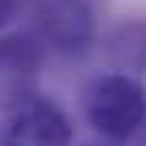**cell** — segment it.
<instances>
[{"label":"cell","mask_w":146,"mask_h":146,"mask_svg":"<svg viewBox=\"0 0 146 146\" xmlns=\"http://www.w3.org/2000/svg\"><path fill=\"white\" fill-rule=\"evenodd\" d=\"M82 109L102 139L126 143L146 126V88L136 82V75L102 72L85 85Z\"/></svg>","instance_id":"1"},{"label":"cell","mask_w":146,"mask_h":146,"mask_svg":"<svg viewBox=\"0 0 146 146\" xmlns=\"http://www.w3.org/2000/svg\"><path fill=\"white\" fill-rule=\"evenodd\" d=\"M3 146H72V122L54 99L24 88L7 106Z\"/></svg>","instance_id":"2"},{"label":"cell","mask_w":146,"mask_h":146,"mask_svg":"<svg viewBox=\"0 0 146 146\" xmlns=\"http://www.w3.org/2000/svg\"><path fill=\"white\" fill-rule=\"evenodd\" d=\"M34 24L44 48L78 58L95 41V14L88 0H37L34 3Z\"/></svg>","instance_id":"3"},{"label":"cell","mask_w":146,"mask_h":146,"mask_svg":"<svg viewBox=\"0 0 146 146\" xmlns=\"http://www.w3.org/2000/svg\"><path fill=\"white\" fill-rule=\"evenodd\" d=\"M106 54L115 65V72L146 75V17L115 24L106 37Z\"/></svg>","instance_id":"4"},{"label":"cell","mask_w":146,"mask_h":146,"mask_svg":"<svg viewBox=\"0 0 146 146\" xmlns=\"http://www.w3.org/2000/svg\"><path fill=\"white\" fill-rule=\"evenodd\" d=\"M21 17V0H0V31Z\"/></svg>","instance_id":"5"}]
</instances>
